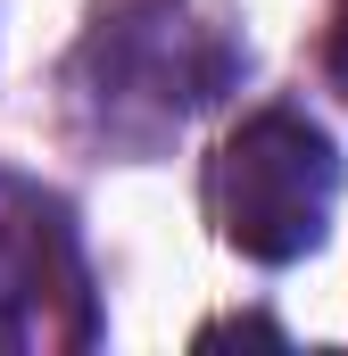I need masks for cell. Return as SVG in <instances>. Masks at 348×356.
<instances>
[{"mask_svg":"<svg viewBox=\"0 0 348 356\" xmlns=\"http://www.w3.org/2000/svg\"><path fill=\"white\" fill-rule=\"evenodd\" d=\"M207 207L216 232L249 257V266H299L307 249H324L332 207H340V149L315 116L299 108H258L224 133L216 166H207Z\"/></svg>","mask_w":348,"mask_h":356,"instance_id":"obj_1","label":"cell"},{"mask_svg":"<svg viewBox=\"0 0 348 356\" xmlns=\"http://www.w3.org/2000/svg\"><path fill=\"white\" fill-rule=\"evenodd\" d=\"M232 75V42L216 25H191L182 0H100L84 50H75V83H84L100 133L116 141H150L182 124L191 108H207Z\"/></svg>","mask_w":348,"mask_h":356,"instance_id":"obj_2","label":"cell"},{"mask_svg":"<svg viewBox=\"0 0 348 356\" xmlns=\"http://www.w3.org/2000/svg\"><path fill=\"white\" fill-rule=\"evenodd\" d=\"M199 340H282L274 323H258V315H241V323H207Z\"/></svg>","mask_w":348,"mask_h":356,"instance_id":"obj_3","label":"cell"}]
</instances>
